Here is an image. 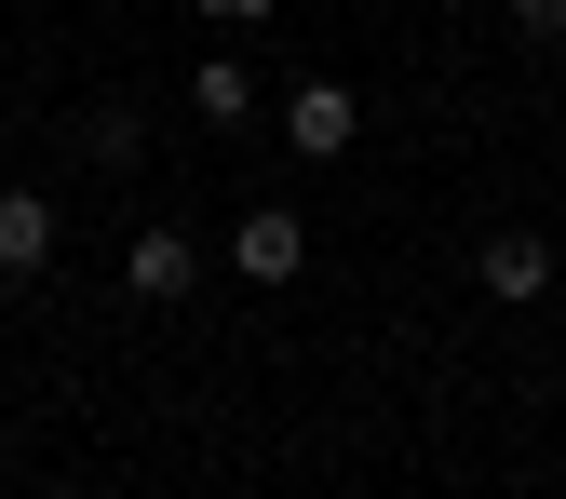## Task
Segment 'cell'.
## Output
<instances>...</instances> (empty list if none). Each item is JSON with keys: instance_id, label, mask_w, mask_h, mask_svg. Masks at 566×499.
I'll use <instances>...</instances> for the list:
<instances>
[{"instance_id": "1", "label": "cell", "mask_w": 566, "mask_h": 499, "mask_svg": "<svg viewBox=\"0 0 566 499\" xmlns=\"http://www.w3.org/2000/svg\"><path fill=\"white\" fill-rule=\"evenodd\" d=\"M350 135H365V95L350 82H283V149L297 163H350Z\"/></svg>"}, {"instance_id": "2", "label": "cell", "mask_w": 566, "mask_h": 499, "mask_svg": "<svg viewBox=\"0 0 566 499\" xmlns=\"http://www.w3.org/2000/svg\"><path fill=\"white\" fill-rule=\"evenodd\" d=\"M230 270H243V283H297V270H311V217H297V202H243Z\"/></svg>"}, {"instance_id": "3", "label": "cell", "mask_w": 566, "mask_h": 499, "mask_svg": "<svg viewBox=\"0 0 566 499\" xmlns=\"http://www.w3.org/2000/svg\"><path fill=\"white\" fill-rule=\"evenodd\" d=\"M67 243V202L54 189H0V283H41Z\"/></svg>"}, {"instance_id": "4", "label": "cell", "mask_w": 566, "mask_h": 499, "mask_svg": "<svg viewBox=\"0 0 566 499\" xmlns=\"http://www.w3.org/2000/svg\"><path fill=\"white\" fill-rule=\"evenodd\" d=\"M122 283H135V298H189V283H202V243L176 217H149V230L122 243Z\"/></svg>"}, {"instance_id": "5", "label": "cell", "mask_w": 566, "mask_h": 499, "mask_svg": "<svg viewBox=\"0 0 566 499\" xmlns=\"http://www.w3.org/2000/svg\"><path fill=\"white\" fill-rule=\"evenodd\" d=\"M472 283H485V298H553V243L539 230H485L472 243Z\"/></svg>"}, {"instance_id": "6", "label": "cell", "mask_w": 566, "mask_h": 499, "mask_svg": "<svg viewBox=\"0 0 566 499\" xmlns=\"http://www.w3.org/2000/svg\"><path fill=\"white\" fill-rule=\"evenodd\" d=\"M189 122L243 135V122H256V67H243V54H202V67H189Z\"/></svg>"}, {"instance_id": "7", "label": "cell", "mask_w": 566, "mask_h": 499, "mask_svg": "<svg viewBox=\"0 0 566 499\" xmlns=\"http://www.w3.org/2000/svg\"><path fill=\"white\" fill-rule=\"evenodd\" d=\"M82 163H95V176H135V163H149V108H122V95L82 108Z\"/></svg>"}, {"instance_id": "8", "label": "cell", "mask_w": 566, "mask_h": 499, "mask_svg": "<svg viewBox=\"0 0 566 499\" xmlns=\"http://www.w3.org/2000/svg\"><path fill=\"white\" fill-rule=\"evenodd\" d=\"M513 28L526 41H566V0H513Z\"/></svg>"}, {"instance_id": "9", "label": "cell", "mask_w": 566, "mask_h": 499, "mask_svg": "<svg viewBox=\"0 0 566 499\" xmlns=\"http://www.w3.org/2000/svg\"><path fill=\"white\" fill-rule=\"evenodd\" d=\"M202 14H217V28H270L283 0H202Z\"/></svg>"}]
</instances>
